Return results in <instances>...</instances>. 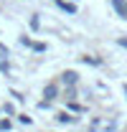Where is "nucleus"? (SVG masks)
<instances>
[{"instance_id":"f257e3e1","label":"nucleus","mask_w":127,"mask_h":132,"mask_svg":"<svg viewBox=\"0 0 127 132\" xmlns=\"http://www.w3.org/2000/svg\"><path fill=\"white\" fill-rule=\"evenodd\" d=\"M112 5L117 8V13L122 18H127V0H112Z\"/></svg>"},{"instance_id":"f03ea898","label":"nucleus","mask_w":127,"mask_h":132,"mask_svg":"<svg viewBox=\"0 0 127 132\" xmlns=\"http://www.w3.org/2000/svg\"><path fill=\"white\" fill-rule=\"evenodd\" d=\"M56 3H59V8H64L66 13H76V8H74V5H69V3H64V0H56Z\"/></svg>"},{"instance_id":"7ed1b4c3","label":"nucleus","mask_w":127,"mask_h":132,"mask_svg":"<svg viewBox=\"0 0 127 132\" xmlns=\"http://www.w3.org/2000/svg\"><path fill=\"white\" fill-rule=\"evenodd\" d=\"M64 81L66 84H76V74H74V71H66V74H64Z\"/></svg>"},{"instance_id":"20e7f679","label":"nucleus","mask_w":127,"mask_h":132,"mask_svg":"<svg viewBox=\"0 0 127 132\" xmlns=\"http://www.w3.org/2000/svg\"><path fill=\"white\" fill-rule=\"evenodd\" d=\"M43 94H46V99H53V97H56V86H46Z\"/></svg>"},{"instance_id":"39448f33","label":"nucleus","mask_w":127,"mask_h":132,"mask_svg":"<svg viewBox=\"0 0 127 132\" xmlns=\"http://www.w3.org/2000/svg\"><path fill=\"white\" fill-rule=\"evenodd\" d=\"M59 122H64V125H69V122H74V117H71V114H66V112H64V114H59Z\"/></svg>"},{"instance_id":"423d86ee","label":"nucleus","mask_w":127,"mask_h":132,"mask_svg":"<svg viewBox=\"0 0 127 132\" xmlns=\"http://www.w3.org/2000/svg\"><path fill=\"white\" fill-rule=\"evenodd\" d=\"M0 130H10V119H0Z\"/></svg>"},{"instance_id":"0eeeda50","label":"nucleus","mask_w":127,"mask_h":132,"mask_svg":"<svg viewBox=\"0 0 127 132\" xmlns=\"http://www.w3.org/2000/svg\"><path fill=\"white\" fill-rule=\"evenodd\" d=\"M120 43H122V46H125V48H127V41H125V38H122V41H120Z\"/></svg>"}]
</instances>
